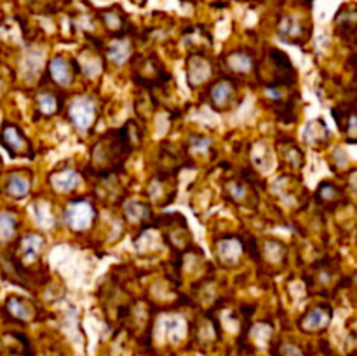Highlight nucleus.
<instances>
[{
	"label": "nucleus",
	"mask_w": 357,
	"mask_h": 356,
	"mask_svg": "<svg viewBox=\"0 0 357 356\" xmlns=\"http://www.w3.org/2000/svg\"><path fill=\"white\" fill-rule=\"evenodd\" d=\"M237 96V86L234 79H218L209 89V101L215 110H229L234 107Z\"/></svg>",
	"instance_id": "5"
},
{
	"label": "nucleus",
	"mask_w": 357,
	"mask_h": 356,
	"mask_svg": "<svg viewBox=\"0 0 357 356\" xmlns=\"http://www.w3.org/2000/svg\"><path fill=\"white\" fill-rule=\"evenodd\" d=\"M331 316H333V313L328 306L312 307L300 318L298 327L305 334H319V332L326 330L328 325L331 323Z\"/></svg>",
	"instance_id": "6"
},
{
	"label": "nucleus",
	"mask_w": 357,
	"mask_h": 356,
	"mask_svg": "<svg viewBox=\"0 0 357 356\" xmlns=\"http://www.w3.org/2000/svg\"><path fill=\"white\" fill-rule=\"evenodd\" d=\"M132 51V44L126 35H117V37L112 38L108 42L107 49H105V56L107 59H110L114 65H124L129 59Z\"/></svg>",
	"instance_id": "10"
},
{
	"label": "nucleus",
	"mask_w": 357,
	"mask_h": 356,
	"mask_svg": "<svg viewBox=\"0 0 357 356\" xmlns=\"http://www.w3.org/2000/svg\"><path fill=\"white\" fill-rule=\"evenodd\" d=\"M49 184L56 192H70L80 184V175L72 168H66V170L52 173L49 178Z\"/></svg>",
	"instance_id": "14"
},
{
	"label": "nucleus",
	"mask_w": 357,
	"mask_h": 356,
	"mask_svg": "<svg viewBox=\"0 0 357 356\" xmlns=\"http://www.w3.org/2000/svg\"><path fill=\"white\" fill-rule=\"evenodd\" d=\"M135 138H139V136H132L131 121L124 128L110 129L103 136H100V140L91 149V161L96 173L100 177H108L114 171L121 170L129 154L132 152Z\"/></svg>",
	"instance_id": "1"
},
{
	"label": "nucleus",
	"mask_w": 357,
	"mask_h": 356,
	"mask_svg": "<svg viewBox=\"0 0 357 356\" xmlns=\"http://www.w3.org/2000/svg\"><path fill=\"white\" fill-rule=\"evenodd\" d=\"M77 72V61H68L65 56H54V58L49 61L47 73L51 77V80L58 86H70L73 82V77Z\"/></svg>",
	"instance_id": "7"
},
{
	"label": "nucleus",
	"mask_w": 357,
	"mask_h": 356,
	"mask_svg": "<svg viewBox=\"0 0 357 356\" xmlns=\"http://www.w3.org/2000/svg\"><path fill=\"white\" fill-rule=\"evenodd\" d=\"M44 237L40 234H28V236L21 237L20 244H17V253H20V260L23 264H35L40 257L42 250H44Z\"/></svg>",
	"instance_id": "8"
},
{
	"label": "nucleus",
	"mask_w": 357,
	"mask_h": 356,
	"mask_svg": "<svg viewBox=\"0 0 357 356\" xmlns=\"http://www.w3.org/2000/svg\"><path fill=\"white\" fill-rule=\"evenodd\" d=\"M190 147L194 149V152L204 154L206 150L211 147V140L204 138V136H194V138L190 140Z\"/></svg>",
	"instance_id": "22"
},
{
	"label": "nucleus",
	"mask_w": 357,
	"mask_h": 356,
	"mask_svg": "<svg viewBox=\"0 0 357 356\" xmlns=\"http://www.w3.org/2000/svg\"><path fill=\"white\" fill-rule=\"evenodd\" d=\"M246 192L248 188L244 187L243 184H232V187H230V198H232V201H243L244 198H246Z\"/></svg>",
	"instance_id": "24"
},
{
	"label": "nucleus",
	"mask_w": 357,
	"mask_h": 356,
	"mask_svg": "<svg viewBox=\"0 0 357 356\" xmlns=\"http://www.w3.org/2000/svg\"><path fill=\"white\" fill-rule=\"evenodd\" d=\"M37 108L44 115H56L63 108V96L54 91H40L37 94Z\"/></svg>",
	"instance_id": "15"
},
{
	"label": "nucleus",
	"mask_w": 357,
	"mask_h": 356,
	"mask_svg": "<svg viewBox=\"0 0 357 356\" xmlns=\"http://www.w3.org/2000/svg\"><path fill=\"white\" fill-rule=\"evenodd\" d=\"M278 30H279V37H281L284 42H291V44H300L302 38L307 37V30L302 17L295 16V14L286 16L284 20L279 23Z\"/></svg>",
	"instance_id": "9"
},
{
	"label": "nucleus",
	"mask_w": 357,
	"mask_h": 356,
	"mask_svg": "<svg viewBox=\"0 0 357 356\" xmlns=\"http://www.w3.org/2000/svg\"><path fill=\"white\" fill-rule=\"evenodd\" d=\"M227 65L232 72L236 73H248L251 68H253L255 61H253V56L246 51H236V52H230L227 56Z\"/></svg>",
	"instance_id": "19"
},
{
	"label": "nucleus",
	"mask_w": 357,
	"mask_h": 356,
	"mask_svg": "<svg viewBox=\"0 0 357 356\" xmlns=\"http://www.w3.org/2000/svg\"><path fill=\"white\" fill-rule=\"evenodd\" d=\"M211 75V65L202 54H194L188 59V84L197 87L204 84Z\"/></svg>",
	"instance_id": "13"
},
{
	"label": "nucleus",
	"mask_w": 357,
	"mask_h": 356,
	"mask_svg": "<svg viewBox=\"0 0 357 356\" xmlns=\"http://www.w3.org/2000/svg\"><path fill=\"white\" fill-rule=\"evenodd\" d=\"M278 356H305V353L295 344H282L278 349Z\"/></svg>",
	"instance_id": "23"
},
{
	"label": "nucleus",
	"mask_w": 357,
	"mask_h": 356,
	"mask_svg": "<svg viewBox=\"0 0 357 356\" xmlns=\"http://www.w3.org/2000/svg\"><path fill=\"white\" fill-rule=\"evenodd\" d=\"M0 143L9 152L10 157H28V159H31L35 156L31 142L13 122L3 124L2 131H0Z\"/></svg>",
	"instance_id": "2"
},
{
	"label": "nucleus",
	"mask_w": 357,
	"mask_h": 356,
	"mask_svg": "<svg viewBox=\"0 0 357 356\" xmlns=\"http://www.w3.org/2000/svg\"><path fill=\"white\" fill-rule=\"evenodd\" d=\"M124 212L131 222H145L146 218H150V208L142 202H129Z\"/></svg>",
	"instance_id": "21"
},
{
	"label": "nucleus",
	"mask_w": 357,
	"mask_h": 356,
	"mask_svg": "<svg viewBox=\"0 0 357 356\" xmlns=\"http://www.w3.org/2000/svg\"><path fill=\"white\" fill-rule=\"evenodd\" d=\"M241 253H243V243L239 237H222L216 246V257L223 265L237 264Z\"/></svg>",
	"instance_id": "12"
},
{
	"label": "nucleus",
	"mask_w": 357,
	"mask_h": 356,
	"mask_svg": "<svg viewBox=\"0 0 357 356\" xmlns=\"http://www.w3.org/2000/svg\"><path fill=\"white\" fill-rule=\"evenodd\" d=\"M295 2H300V3H302V6H309V3L312 2V0H295Z\"/></svg>",
	"instance_id": "25"
},
{
	"label": "nucleus",
	"mask_w": 357,
	"mask_h": 356,
	"mask_svg": "<svg viewBox=\"0 0 357 356\" xmlns=\"http://www.w3.org/2000/svg\"><path fill=\"white\" fill-rule=\"evenodd\" d=\"M6 307L10 316L20 321H24V323L31 321L35 316V307L31 306V302L23 300L21 297H10V299H7Z\"/></svg>",
	"instance_id": "16"
},
{
	"label": "nucleus",
	"mask_w": 357,
	"mask_h": 356,
	"mask_svg": "<svg viewBox=\"0 0 357 356\" xmlns=\"http://www.w3.org/2000/svg\"><path fill=\"white\" fill-rule=\"evenodd\" d=\"M94 216H96V208L89 201H84V199L70 202L65 212H63V220L75 232L89 229Z\"/></svg>",
	"instance_id": "4"
},
{
	"label": "nucleus",
	"mask_w": 357,
	"mask_h": 356,
	"mask_svg": "<svg viewBox=\"0 0 357 356\" xmlns=\"http://www.w3.org/2000/svg\"><path fill=\"white\" fill-rule=\"evenodd\" d=\"M100 17L101 21H103L105 27L110 30V34H114V37H117V35H126V31H128L129 20L121 7L114 6L110 7V9L101 10Z\"/></svg>",
	"instance_id": "11"
},
{
	"label": "nucleus",
	"mask_w": 357,
	"mask_h": 356,
	"mask_svg": "<svg viewBox=\"0 0 357 356\" xmlns=\"http://www.w3.org/2000/svg\"><path fill=\"white\" fill-rule=\"evenodd\" d=\"M30 188H31V178L23 173L10 175L9 180H7V192H9V195H13V198L16 199L26 198Z\"/></svg>",
	"instance_id": "18"
},
{
	"label": "nucleus",
	"mask_w": 357,
	"mask_h": 356,
	"mask_svg": "<svg viewBox=\"0 0 357 356\" xmlns=\"http://www.w3.org/2000/svg\"><path fill=\"white\" fill-rule=\"evenodd\" d=\"M17 222L13 213H0V241H9L16 234Z\"/></svg>",
	"instance_id": "20"
},
{
	"label": "nucleus",
	"mask_w": 357,
	"mask_h": 356,
	"mask_svg": "<svg viewBox=\"0 0 357 356\" xmlns=\"http://www.w3.org/2000/svg\"><path fill=\"white\" fill-rule=\"evenodd\" d=\"M344 192L340 187H337L335 184H331V181H324V184L319 185V188H317L316 192V198L319 199V202H323L324 206L330 205L331 208H335V206L338 205V202H342V199H344Z\"/></svg>",
	"instance_id": "17"
},
{
	"label": "nucleus",
	"mask_w": 357,
	"mask_h": 356,
	"mask_svg": "<svg viewBox=\"0 0 357 356\" xmlns=\"http://www.w3.org/2000/svg\"><path fill=\"white\" fill-rule=\"evenodd\" d=\"M96 101L93 96L87 94H80V96L73 98L72 103L68 105V119L75 129L79 131H87L91 124L96 119Z\"/></svg>",
	"instance_id": "3"
}]
</instances>
